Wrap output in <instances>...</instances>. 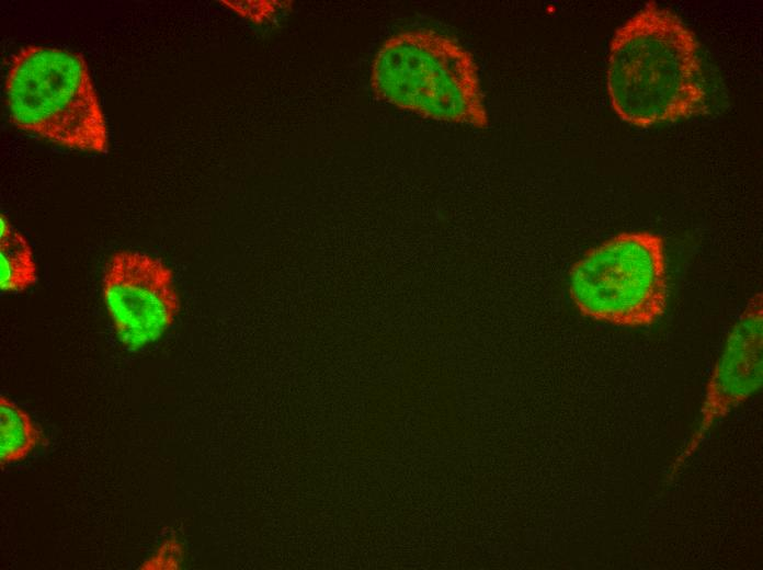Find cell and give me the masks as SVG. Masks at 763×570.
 Wrapping results in <instances>:
<instances>
[{
    "label": "cell",
    "mask_w": 763,
    "mask_h": 570,
    "mask_svg": "<svg viewBox=\"0 0 763 570\" xmlns=\"http://www.w3.org/2000/svg\"><path fill=\"white\" fill-rule=\"evenodd\" d=\"M699 44L673 11L647 2L614 33L606 90L623 122L645 128L704 114Z\"/></svg>",
    "instance_id": "obj_1"
},
{
    "label": "cell",
    "mask_w": 763,
    "mask_h": 570,
    "mask_svg": "<svg viewBox=\"0 0 763 570\" xmlns=\"http://www.w3.org/2000/svg\"><path fill=\"white\" fill-rule=\"evenodd\" d=\"M371 86L382 101L425 118L476 128L489 124L471 53L433 30L386 39L374 57Z\"/></svg>",
    "instance_id": "obj_2"
},
{
    "label": "cell",
    "mask_w": 763,
    "mask_h": 570,
    "mask_svg": "<svg viewBox=\"0 0 763 570\" xmlns=\"http://www.w3.org/2000/svg\"><path fill=\"white\" fill-rule=\"evenodd\" d=\"M4 96L18 129L79 151H107L105 117L81 54L53 46L21 47L10 59Z\"/></svg>",
    "instance_id": "obj_3"
},
{
    "label": "cell",
    "mask_w": 763,
    "mask_h": 570,
    "mask_svg": "<svg viewBox=\"0 0 763 570\" xmlns=\"http://www.w3.org/2000/svg\"><path fill=\"white\" fill-rule=\"evenodd\" d=\"M583 316L625 328L657 322L668 304L665 244L656 232H620L587 250L569 273Z\"/></svg>",
    "instance_id": "obj_4"
},
{
    "label": "cell",
    "mask_w": 763,
    "mask_h": 570,
    "mask_svg": "<svg viewBox=\"0 0 763 570\" xmlns=\"http://www.w3.org/2000/svg\"><path fill=\"white\" fill-rule=\"evenodd\" d=\"M102 297L115 337L128 351L157 342L180 311L172 270L161 259L140 251L122 250L109 259Z\"/></svg>",
    "instance_id": "obj_5"
},
{
    "label": "cell",
    "mask_w": 763,
    "mask_h": 570,
    "mask_svg": "<svg viewBox=\"0 0 763 570\" xmlns=\"http://www.w3.org/2000/svg\"><path fill=\"white\" fill-rule=\"evenodd\" d=\"M763 296H752L725 341L706 384L699 419L682 452L675 472L698 449L711 428L762 388Z\"/></svg>",
    "instance_id": "obj_6"
},
{
    "label": "cell",
    "mask_w": 763,
    "mask_h": 570,
    "mask_svg": "<svg viewBox=\"0 0 763 570\" xmlns=\"http://www.w3.org/2000/svg\"><path fill=\"white\" fill-rule=\"evenodd\" d=\"M37 282V267L27 239L8 220L0 217V289L21 293Z\"/></svg>",
    "instance_id": "obj_7"
},
{
    "label": "cell",
    "mask_w": 763,
    "mask_h": 570,
    "mask_svg": "<svg viewBox=\"0 0 763 570\" xmlns=\"http://www.w3.org/2000/svg\"><path fill=\"white\" fill-rule=\"evenodd\" d=\"M42 429L22 407L0 396V464L5 467L24 460L45 443Z\"/></svg>",
    "instance_id": "obj_8"
},
{
    "label": "cell",
    "mask_w": 763,
    "mask_h": 570,
    "mask_svg": "<svg viewBox=\"0 0 763 570\" xmlns=\"http://www.w3.org/2000/svg\"><path fill=\"white\" fill-rule=\"evenodd\" d=\"M182 558L183 548L181 544L174 538H169L141 565L140 569H178Z\"/></svg>",
    "instance_id": "obj_9"
},
{
    "label": "cell",
    "mask_w": 763,
    "mask_h": 570,
    "mask_svg": "<svg viewBox=\"0 0 763 570\" xmlns=\"http://www.w3.org/2000/svg\"><path fill=\"white\" fill-rule=\"evenodd\" d=\"M221 3H225L242 16L259 22L272 19L277 13L276 9L283 8L280 2L270 1H223Z\"/></svg>",
    "instance_id": "obj_10"
}]
</instances>
